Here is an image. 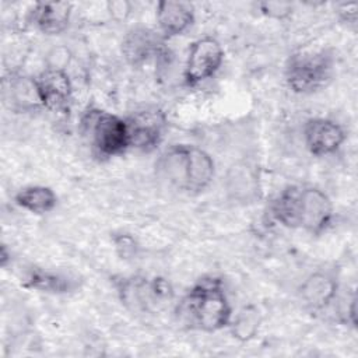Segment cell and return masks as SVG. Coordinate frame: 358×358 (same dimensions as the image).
Wrapping results in <instances>:
<instances>
[{
	"mask_svg": "<svg viewBox=\"0 0 358 358\" xmlns=\"http://www.w3.org/2000/svg\"><path fill=\"white\" fill-rule=\"evenodd\" d=\"M4 98L10 102L11 108L20 112L36 110L42 106L35 78L13 74L4 80Z\"/></svg>",
	"mask_w": 358,
	"mask_h": 358,
	"instance_id": "15",
	"label": "cell"
},
{
	"mask_svg": "<svg viewBox=\"0 0 358 358\" xmlns=\"http://www.w3.org/2000/svg\"><path fill=\"white\" fill-rule=\"evenodd\" d=\"M229 324L232 326V333L236 338L242 341L249 340L255 336L259 326L257 310H255L253 308H245L234 322L231 320Z\"/></svg>",
	"mask_w": 358,
	"mask_h": 358,
	"instance_id": "18",
	"label": "cell"
},
{
	"mask_svg": "<svg viewBox=\"0 0 358 358\" xmlns=\"http://www.w3.org/2000/svg\"><path fill=\"white\" fill-rule=\"evenodd\" d=\"M113 242H115L116 249L120 252V255H122L123 257H129V256L134 255L136 243H134V239H133L130 235L120 234L119 236H115V238H113Z\"/></svg>",
	"mask_w": 358,
	"mask_h": 358,
	"instance_id": "21",
	"label": "cell"
},
{
	"mask_svg": "<svg viewBox=\"0 0 358 358\" xmlns=\"http://www.w3.org/2000/svg\"><path fill=\"white\" fill-rule=\"evenodd\" d=\"M262 14L275 20L288 18L292 14V4L287 1H262L257 4Z\"/></svg>",
	"mask_w": 358,
	"mask_h": 358,
	"instance_id": "19",
	"label": "cell"
},
{
	"mask_svg": "<svg viewBox=\"0 0 358 358\" xmlns=\"http://www.w3.org/2000/svg\"><path fill=\"white\" fill-rule=\"evenodd\" d=\"M357 3H343L340 7H338V14L341 15V18L347 22H352L355 24V20H357Z\"/></svg>",
	"mask_w": 358,
	"mask_h": 358,
	"instance_id": "22",
	"label": "cell"
},
{
	"mask_svg": "<svg viewBox=\"0 0 358 358\" xmlns=\"http://www.w3.org/2000/svg\"><path fill=\"white\" fill-rule=\"evenodd\" d=\"M155 168L164 182L185 193L203 192L215 173L213 157L192 144L171 145L159 155Z\"/></svg>",
	"mask_w": 358,
	"mask_h": 358,
	"instance_id": "3",
	"label": "cell"
},
{
	"mask_svg": "<svg viewBox=\"0 0 358 358\" xmlns=\"http://www.w3.org/2000/svg\"><path fill=\"white\" fill-rule=\"evenodd\" d=\"M131 3L126 0H113L108 3V11L115 20H126L131 13Z\"/></svg>",
	"mask_w": 358,
	"mask_h": 358,
	"instance_id": "20",
	"label": "cell"
},
{
	"mask_svg": "<svg viewBox=\"0 0 358 358\" xmlns=\"http://www.w3.org/2000/svg\"><path fill=\"white\" fill-rule=\"evenodd\" d=\"M21 284L25 288L49 294H67L77 288L76 278L39 267L28 268L21 278Z\"/></svg>",
	"mask_w": 358,
	"mask_h": 358,
	"instance_id": "16",
	"label": "cell"
},
{
	"mask_svg": "<svg viewBox=\"0 0 358 358\" xmlns=\"http://www.w3.org/2000/svg\"><path fill=\"white\" fill-rule=\"evenodd\" d=\"M113 285L122 303L133 312L150 310L157 303L172 296L171 285L162 278L120 275L113 278Z\"/></svg>",
	"mask_w": 358,
	"mask_h": 358,
	"instance_id": "6",
	"label": "cell"
},
{
	"mask_svg": "<svg viewBox=\"0 0 358 358\" xmlns=\"http://www.w3.org/2000/svg\"><path fill=\"white\" fill-rule=\"evenodd\" d=\"M70 15L71 3L46 1L34 4L29 11V21L45 35H59L67 28Z\"/></svg>",
	"mask_w": 358,
	"mask_h": 358,
	"instance_id": "14",
	"label": "cell"
},
{
	"mask_svg": "<svg viewBox=\"0 0 358 358\" xmlns=\"http://www.w3.org/2000/svg\"><path fill=\"white\" fill-rule=\"evenodd\" d=\"M270 213L282 227L319 235L330 227L334 207L322 189L309 185H289L273 199Z\"/></svg>",
	"mask_w": 358,
	"mask_h": 358,
	"instance_id": "1",
	"label": "cell"
},
{
	"mask_svg": "<svg viewBox=\"0 0 358 358\" xmlns=\"http://www.w3.org/2000/svg\"><path fill=\"white\" fill-rule=\"evenodd\" d=\"M337 291V278L330 271H315L302 281L298 295L306 309L320 312L336 301Z\"/></svg>",
	"mask_w": 358,
	"mask_h": 358,
	"instance_id": "12",
	"label": "cell"
},
{
	"mask_svg": "<svg viewBox=\"0 0 358 358\" xmlns=\"http://www.w3.org/2000/svg\"><path fill=\"white\" fill-rule=\"evenodd\" d=\"M224 62V49L221 43L211 36H203L193 41L189 46L183 81L187 87H196L211 78Z\"/></svg>",
	"mask_w": 358,
	"mask_h": 358,
	"instance_id": "7",
	"label": "cell"
},
{
	"mask_svg": "<svg viewBox=\"0 0 358 358\" xmlns=\"http://www.w3.org/2000/svg\"><path fill=\"white\" fill-rule=\"evenodd\" d=\"M14 201L18 207L32 214H46L56 207L57 196L48 186L32 185L20 189L14 196Z\"/></svg>",
	"mask_w": 358,
	"mask_h": 358,
	"instance_id": "17",
	"label": "cell"
},
{
	"mask_svg": "<svg viewBox=\"0 0 358 358\" xmlns=\"http://www.w3.org/2000/svg\"><path fill=\"white\" fill-rule=\"evenodd\" d=\"M126 120L129 124L130 147L143 152H151L161 144L166 129V116L159 108L150 106L136 110Z\"/></svg>",
	"mask_w": 358,
	"mask_h": 358,
	"instance_id": "8",
	"label": "cell"
},
{
	"mask_svg": "<svg viewBox=\"0 0 358 358\" xmlns=\"http://www.w3.org/2000/svg\"><path fill=\"white\" fill-rule=\"evenodd\" d=\"M80 127L92 154L99 158L117 157L130 148L127 120L112 112L88 108L81 116Z\"/></svg>",
	"mask_w": 358,
	"mask_h": 358,
	"instance_id": "4",
	"label": "cell"
},
{
	"mask_svg": "<svg viewBox=\"0 0 358 358\" xmlns=\"http://www.w3.org/2000/svg\"><path fill=\"white\" fill-rule=\"evenodd\" d=\"M334 74V56L329 49H306L289 56L285 81L295 94H313L324 88Z\"/></svg>",
	"mask_w": 358,
	"mask_h": 358,
	"instance_id": "5",
	"label": "cell"
},
{
	"mask_svg": "<svg viewBox=\"0 0 358 358\" xmlns=\"http://www.w3.org/2000/svg\"><path fill=\"white\" fill-rule=\"evenodd\" d=\"M165 41L166 39L159 31L136 27L124 35L122 41V53L130 64L138 66L154 56H159L164 52Z\"/></svg>",
	"mask_w": 358,
	"mask_h": 358,
	"instance_id": "11",
	"label": "cell"
},
{
	"mask_svg": "<svg viewBox=\"0 0 358 358\" xmlns=\"http://www.w3.org/2000/svg\"><path fill=\"white\" fill-rule=\"evenodd\" d=\"M158 31L165 39L182 35L194 21L193 4L186 1L162 0L157 4Z\"/></svg>",
	"mask_w": 358,
	"mask_h": 358,
	"instance_id": "13",
	"label": "cell"
},
{
	"mask_svg": "<svg viewBox=\"0 0 358 358\" xmlns=\"http://www.w3.org/2000/svg\"><path fill=\"white\" fill-rule=\"evenodd\" d=\"M35 81L45 109L59 113L70 112L73 103V85L69 74L62 67H46Z\"/></svg>",
	"mask_w": 358,
	"mask_h": 358,
	"instance_id": "9",
	"label": "cell"
},
{
	"mask_svg": "<svg viewBox=\"0 0 358 358\" xmlns=\"http://www.w3.org/2000/svg\"><path fill=\"white\" fill-rule=\"evenodd\" d=\"M176 315L190 329L218 331L229 326L232 306L221 278L207 275L197 280L182 296Z\"/></svg>",
	"mask_w": 358,
	"mask_h": 358,
	"instance_id": "2",
	"label": "cell"
},
{
	"mask_svg": "<svg viewBox=\"0 0 358 358\" xmlns=\"http://www.w3.org/2000/svg\"><path fill=\"white\" fill-rule=\"evenodd\" d=\"M303 143L315 157L334 154L345 141V130L337 122L327 117H310L305 122Z\"/></svg>",
	"mask_w": 358,
	"mask_h": 358,
	"instance_id": "10",
	"label": "cell"
}]
</instances>
